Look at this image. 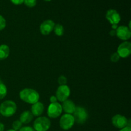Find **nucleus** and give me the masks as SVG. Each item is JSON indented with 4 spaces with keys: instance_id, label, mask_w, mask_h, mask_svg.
<instances>
[{
    "instance_id": "1",
    "label": "nucleus",
    "mask_w": 131,
    "mask_h": 131,
    "mask_svg": "<svg viewBox=\"0 0 131 131\" xmlns=\"http://www.w3.org/2000/svg\"><path fill=\"white\" fill-rule=\"evenodd\" d=\"M19 97L23 102L29 104H33L39 101L40 95L35 90L26 88L20 91Z\"/></svg>"
},
{
    "instance_id": "2",
    "label": "nucleus",
    "mask_w": 131,
    "mask_h": 131,
    "mask_svg": "<svg viewBox=\"0 0 131 131\" xmlns=\"http://www.w3.org/2000/svg\"><path fill=\"white\" fill-rule=\"evenodd\" d=\"M16 111V103L11 100L4 101L0 104V114L5 117H11L15 113Z\"/></svg>"
},
{
    "instance_id": "3",
    "label": "nucleus",
    "mask_w": 131,
    "mask_h": 131,
    "mask_svg": "<svg viewBox=\"0 0 131 131\" xmlns=\"http://www.w3.org/2000/svg\"><path fill=\"white\" fill-rule=\"evenodd\" d=\"M51 125V122L49 118L46 116H39L35 120L33 128L35 131H47Z\"/></svg>"
},
{
    "instance_id": "4",
    "label": "nucleus",
    "mask_w": 131,
    "mask_h": 131,
    "mask_svg": "<svg viewBox=\"0 0 131 131\" xmlns=\"http://www.w3.org/2000/svg\"><path fill=\"white\" fill-rule=\"evenodd\" d=\"M72 115L74 118L75 122L79 124H84L88 118V111L85 108L80 106L76 107Z\"/></svg>"
},
{
    "instance_id": "5",
    "label": "nucleus",
    "mask_w": 131,
    "mask_h": 131,
    "mask_svg": "<svg viewBox=\"0 0 131 131\" xmlns=\"http://www.w3.org/2000/svg\"><path fill=\"white\" fill-rule=\"evenodd\" d=\"M75 124V120L72 115L64 114L60 120V126L64 130H70Z\"/></svg>"
},
{
    "instance_id": "6",
    "label": "nucleus",
    "mask_w": 131,
    "mask_h": 131,
    "mask_svg": "<svg viewBox=\"0 0 131 131\" xmlns=\"http://www.w3.org/2000/svg\"><path fill=\"white\" fill-rule=\"evenodd\" d=\"M62 107L61 104L59 102L51 103L47 108V115L51 118H57L62 113Z\"/></svg>"
},
{
    "instance_id": "7",
    "label": "nucleus",
    "mask_w": 131,
    "mask_h": 131,
    "mask_svg": "<svg viewBox=\"0 0 131 131\" xmlns=\"http://www.w3.org/2000/svg\"><path fill=\"white\" fill-rule=\"evenodd\" d=\"M70 95V89L67 85L59 86L56 92V97L58 101L64 102L67 100Z\"/></svg>"
},
{
    "instance_id": "8",
    "label": "nucleus",
    "mask_w": 131,
    "mask_h": 131,
    "mask_svg": "<svg viewBox=\"0 0 131 131\" xmlns=\"http://www.w3.org/2000/svg\"><path fill=\"white\" fill-rule=\"evenodd\" d=\"M117 52L119 56L122 58L129 57L131 54V43L128 41H124L119 45L117 49Z\"/></svg>"
},
{
    "instance_id": "9",
    "label": "nucleus",
    "mask_w": 131,
    "mask_h": 131,
    "mask_svg": "<svg viewBox=\"0 0 131 131\" xmlns=\"http://www.w3.org/2000/svg\"><path fill=\"white\" fill-rule=\"evenodd\" d=\"M131 29L126 26H120L118 27L116 30V36L124 41L129 40L131 37Z\"/></svg>"
},
{
    "instance_id": "10",
    "label": "nucleus",
    "mask_w": 131,
    "mask_h": 131,
    "mask_svg": "<svg viewBox=\"0 0 131 131\" xmlns=\"http://www.w3.org/2000/svg\"><path fill=\"white\" fill-rule=\"evenodd\" d=\"M111 123L115 127L121 129L127 126L128 119L122 115H115L111 119Z\"/></svg>"
},
{
    "instance_id": "11",
    "label": "nucleus",
    "mask_w": 131,
    "mask_h": 131,
    "mask_svg": "<svg viewBox=\"0 0 131 131\" xmlns=\"http://www.w3.org/2000/svg\"><path fill=\"white\" fill-rule=\"evenodd\" d=\"M55 23L51 19L44 20L40 26V31L43 35H48L53 31Z\"/></svg>"
},
{
    "instance_id": "12",
    "label": "nucleus",
    "mask_w": 131,
    "mask_h": 131,
    "mask_svg": "<svg viewBox=\"0 0 131 131\" xmlns=\"http://www.w3.org/2000/svg\"><path fill=\"white\" fill-rule=\"evenodd\" d=\"M106 18L111 25L118 24V23L121 20V16L120 14L114 9H110L107 10L106 14Z\"/></svg>"
},
{
    "instance_id": "13",
    "label": "nucleus",
    "mask_w": 131,
    "mask_h": 131,
    "mask_svg": "<svg viewBox=\"0 0 131 131\" xmlns=\"http://www.w3.org/2000/svg\"><path fill=\"white\" fill-rule=\"evenodd\" d=\"M61 107L63 111H65V113L70 114V115H72L76 108L75 103L70 99H67L63 102Z\"/></svg>"
},
{
    "instance_id": "14",
    "label": "nucleus",
    "mask_w": 131,
    "mask_h": 131,
    "mask_svg": "<svg viewBox=\"0 0 131 131\" xmlns=\"http://www.w3.org/2000/svg\"><path fill=\"white\" fill-rule=\"evenodd\" d=\"M44 111V105L40 102H37L32 104L31 112L35 116H40Z\"/></svg>"
},
{
    "instance_id": "15",
    "label": "nucleus",
    "mask_w": 131,
    "mask_h": 131,
    "mask_svg": "<svg viewBox=\"0 0 131 131\" xmlns=\"http://www.w3.org/2000/svg\"><path fill=\"white\" fill-rule=\"evenodd\" d=\"M33 116H34L30 111L26 110V111H24L22 113L20 116L19 120L23 124H28L33 120Z\"/></svg>"
},
{
    "instance_id": "16",
    "label": "nucleus",
    "mask_w": 131,
    "mask_h": 131,
    "mask_svg": "<svg viewBox=\"0 0 131 131\" xmlns=\"http://www.w3.org/2000/svg\"><path fill=\"white\" fill-rule=\"evenodd\" d=\"M10 49L6 44L0 45V60H4L10 55Z\"/></svg>"
},
{
    "instance_id": "17",
    "label": "nucleus",
    "mask_w": 131,
    "mask_h": 131,
    "mask_svg": "<svg viewBox=\"0 0 131 131\" xmlns=\"http://www.w3.org/2000/svg\"><path fill=\"white\" fill-rule=\"evenodd\" d=\"M53 31H54V33L58 37H61L64 34V28L61 24H56L54 28Z\"/></svg>"
},
{
    "instance_id": "18",
    "label": "nucleus",
    "mask_w": 131,
    "mask_h": 131,
    "mask_svg": "<svg viewBox=\"0 0 131 131\" xmlns=\"http://www.w3.org/2000/svg\"><path fill=\"white\" fill-rule=\"evenodd\" d=\"M7 88L6 85L2 83H0V100L5 98L7 95Z\"/></svg>"
},
{
    "instance_id": "19",
    "label": "nucleus",
    "mask_w": 131,
    "mask_h": 131,
    "mask_svg": "<svg viewBox=\"0 0 131 131\" xmlns=\"http://www.w3.org/2000/svg\"><path fill=\"white\" fill-rule=\"evenodd\" d=\"M12 127L13 130L18 131L22 128V127H23V124H22V122L19 120H15V121L12 123Z\"/></svg>"
},
{
    "instance_id": "20",
    "label": "nucleus",
    "mask_w": 131,
    "mask_h": 131,
    "mask_svg": "<svg viewBox=\"0 0 131 131\" xmlns=\"http://www.w3.org/2000/svg\"><path fill=\"white\" fill-rule=\"evenodd\" d=\"M24 5L29 8H33L37 5V0H24Z\"/></svg>"
},
{
    "instance_id": "21",
    "label": "nucleus",
    "mask_w": 131,
    "mask_h": 131,
    "mask_svg": "<svg viewBox=\"0 0 131 131\" xmlns=\"http://www.w3.org/2000/svg\"><path fill=\"white\" fill-rule=\"evenodd\" d=\"M58 83L61 85H66L67 83V79L64 75H60L58 78Z\"/></svg>"
},
{
    "instance_id": "22",
    "label": "nucleus",
    "mask_w": 131,
    "mask_h": 131,
    "mask_svg": "<svg viewBox=\"0 0 131 131\" xmlns=\"http://www.w3.org/2000/svg\"><path fill=\"white\" fill-rule=\"evenodd\" d=\"M120 57L119 56L117 52H114L113 54L111 55V57H110V60H111V61L113 63H116L120 60Z\"/></svg>"
},
{
    "instance_id": "23",
    "label": "nucleus",
    "mask_w": 131,
    "mask_h": 131,
    "mask_svg": "<svg viewBox=\"0 0 131 131\" xmlns=\"http://www.w3.org/2000/svg\"><path fill=\"white\" fill-rule=\"evenodd\" d=\"M6 26V22L3 16L0 15V31L3 30Z\"/></svg>"
},
{
    "instance_id": "24",
    "label": "nucleus",
    "mask_w": 131,
    "mask_h": 131,
    "mask_svg": "<svg viewBox=\"0 0 131 131\" xmlns=\"http://www.w3.org/2000/svg\"><path fill=\"white\" fill-rule=\"evenodd\" d=\"M19 131H35L32 127L30 126H24L22 127L21 129Z\"/></svg>"
},
{
    "instance_id": "25",
    "label": "nucleus",
    "mask_w": 131,
    "mask_h": 131,
    "mask_svg": "<svg viewBox=\"0 0 131 131\" xmlns=\"http://www.w3.org/2000/svg\"><path fill=\"white\" fill-rule=\"evenodd\" d=\"M24 0H10V1L15 5H19L24 3Z\"/></svg>"
},
{
    "instance_id": "26",
    "label": "nucleus",
    "mask_w": 131,
    "mask_h": 131,
    "mask_svg": "<svg viewBox=\"0 0 131 131\" xmlns=\"http://www.w3.org/2000/svg\"><path fill=\"white\" fill-rule=\"evenodd\" d=\"M49 101L51 103H55V102H58V99L55 95H52L49 99Z\"/></svg>"
},
{
    "instance_id": "27",
    "label": "nucleus",
    "mask_w": 131,
    "mask_h": 131,
    "mask_svg": "<svg viewBox=\"0 0 131 131\" xmlns=\"http://www.w3.org/2000/svg\"><path fill=\"white\" fill-rule=\"evenodd\" d=\"M119 131H131V127H125L123 128V129H120Z\"/></svg>"
},
{
    "instance_id": "28",
    "label": "nucleus",
    "mask_w": 131,
    "mask_h": 131,
    "mask_svg": "<svg viewBox=\"0 0 131 131\" xmlns=\"http://www.w3.org/2000/svg\"><path fill=\"white\" fill-rule=\"evenodd\" d=\"M110 35L111 37H114V36L116 35V30H114V29H112L110 31Z\"/></svg>"
},
{
    "instance_id": "29",
    "label": "nucleus",
    "mask_w": 131,
    "mask_h": 131,
    "mask_svg": "<svg viewBox=\"0 0 131 131\" xmlns=\"http://www.w3.org/2000/svg\"><path fill=\"white\" fill-rule=\"evenodd\" d=\"M5 130V125L0 122V131H4Z\"/></svg>"
},
{
    "instance_id": "30",
    "label": "nucleus",
    "mask_w": 131,
    "mask_h": 131,
    "mask_svg": "<svg viewBox=\"0 0 131 131\" xmlns=\"http://www.w3.org/2000/svg\"><path fill=\"white\" fill-rule=\"evenodd\" d=\"M118 24H112L111 25V28L112 29H114V30H116V29L118 28Z\"/></svg>"
},
{
    "instance_id": "31",
    "label": "nucleus",
    "mask_w": 131,
    "mask_h": 131,
    "mask_svg": "<svg viewBox=\"0 0 131 131\" xmlns=\"http://www.w3.org/2000/svg\"><path fill=\"white\" fill-rule=\"evenodd\" d=\"M7 131H16L15 130H13V129H10V130H8Z\"/></svg>"
},
{
    "instance_id": "32",
    "label": "nucleus",
    "mask_w": 131,
    "mask_h": 131,
    "mask_svg": "<svg viewBox=\"0 0 131 131\" xmlns=\"http://www.w3.org/2000/svg\"><path fill=\"white\" fill-rule=\"evenodd\" d=\"M44 1H51V0H44Z\"/></svg>"
},
{
    "instance_id": "33",
    "label": "nucleus",
    "mask_w": 131,
    "mask_h": 131,
    "mask_svg": "<svg viewBox=\"0 0 131 131\" xmlns=\"http://www.w3.org/2000/svg\"><path fill=\"white\" fill-rule=\"evenodd\" d=\"M0 83H1V79H0Z\"/></svg>"
}]
</instances>
